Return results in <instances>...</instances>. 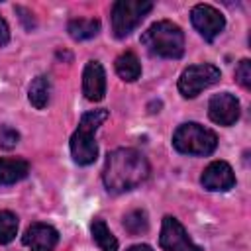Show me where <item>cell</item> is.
<instances>
[{
  "label": "cell",
  "mask_w": 251,
  "mask_h": 251,
  "mask_svg": "<svg viewBox=\"0 0 251 251\" xmlns=\"http://www.w3.org/2000/svg\"><path fill=\"white\" fill-rule=\"evenodd\" d=\"M153 2L147 0H118L112 6V31L116 37L129 35L141 20L151 12Z\"/></svg>",
  "instance_id": "cell-5"
},
{
  "label": "cell",
  "mask_w": 251,
  "mask_h": 251,
  "mask_svg": "<svg viewBox=\"0 0 251 251\" xmlns=\"http://www.w3.org/2000/svg\"><path fill=\"white\" fill-rule=\"evenodd\" d=\"M90 233L100 251H118V239L110 231V227L104 224V220H94L90 224Z\"/></svg>",
  "instance_id": "cell-17"
},
{
  "label": "cell",
  "mask_w": 251,
  "mask_h": 251,
  "mask_svg": "<svg viewBox=\"0 0 251 251\" xmlns=\"http://www.w3.org/2000/svg\"><path fill=\"white\" fill-rule=\"evenodd\" d=\"M235 78L243 88H251V61L241 59L237 69H235Z\"/></svg>",
  "instance_id": "cell-20"
},
{
  "label": "cell",
  "mask_w": 251,
  "mask_h": 251,
  "mask_svg": "<svg viewBox=\"0 0 251 251\" xmlns=\"http://www.w3.org/2000/svg\"><path fill=\"white\" fill-rule=\"evenodd\" d=\"M108 120V110H90L82 114L78 127L75 129L71 137V155L75 163L78 165H90L98 157V145H96V131L98 127Z\"/></svg>",
  "instance_id": "cell-2"
},
{
  "label": "cell",
  "mask_w": 251,
  "mask_h": 251,
  "mask_svg": "<svg viewBox=\"0 0 251 251\" xmlns=\"http://www.w3.org/2000/svg\"><path fill=\"white\" fill-rule=\"evenodd\" d=\"M239 100L229 92H220L212 96L208 104V116L218 126H233L239 120Z\"/></svg>",
  "instance_id": "cell-9"
},
{
  "label": "cell",
  "mask_w": 251,
  "mask_h": 251,
  "mask_svg": "<svg viewBox=\"0 0 251 251\" xmlns=\"http://www.w3.org/2000/svg\"><path fill=\"white\" fill-rule=\"evenodd\" d=\"M127 251H153L149 245H145V243H139V245H131Z\"/></svg>",
  "instance_id": "cell-23"
},
{
  "label": "cell",
  "mask_w": 251,
  "mask_h": 251,
  "mask_svg": "<svg viewBox=\"0 0 251 251\" xmlns=\"http://www.w3.org/2000/svg\"><path fill=\"white\" fill-rule=\"evenodd\" d=\"M82 94L90 102H100L106 94V73L98 61H88L82 73Z\"/></svg>",
  "instance_id": "cell-11"
},
{
  "label": "cell",
  "mask_w": 251,
  "mask_h": 251,
  "mask_svg": "<svg viewBox=\"0 0 251 251\" xmlns=\"http://www.w3.org/2000/svg\"><path fill=\"white\" fill-rule=\"evenodd\" d=\"M159 245L165 251H202L196 243H192V239L188 237L184 226L173 216H165L163 218Z\"/></svg>",
  "instance_id": "cell-8"
},
{
  "label": "cell",
  "mask_w": 251,
  "mask_h": 251,
  "mask_svg": "<svg viewBox=\"0 0 251 251\" xmlns=\"http://www.w3.org/2000/svg\"><path fill=\"white\" fill-rule=\"evenodd\" d=\"M24 243L31 251H53L59 243V233L53 226L35 222L24 233Z\"/></svg>",
  "instance_id": "cell-12"
},
{
  "label": "cell",
  "mask_w": 251,
  "mask_h": 251,
  "mask_svg": "<svg viewBox=\"0 0 251 251\" xmlns=\"http://www.w3.org/2000/svg\"><path fill=\"white\" fill-rule=\"evenodd\" d=\"M149 173V161L141 151L131 147H120L108 153L102 171V180L110 192L120 194L133 190L135 186L145 182Z\"/></svg>",
  "instance_id": "cell-1"
},
{
  "label": "cell",
  "mask_w": 251,
  "mask_h": 251,
  "mask_svg": "<svg viewBox=\"0 0 251 251\" xmlns=\"http://www.w3.org/2000/svg\"><path fill=\"white\" fill-rule=\"evenodd\" d=\"M18 141H20V133L14 127H10V126L0 127V147L2 149H12V147H16Z\"/></svg>",
  "instance_id": "cell-21"
},
{
  "label": "cell",
  "mask_w": 251,
  "mask_h": 251,
  "mask_svg": "<svg viewBox=\"0 0 251 251\" xmlns=\"http://www.w3.org/2000/svg\"><path fill=\"white\" fill-rule=\"evenodd\" d=\"M124 227L126 231H129L131 235H139V233H145L147 227H149V220H147V214L145 210H131L124 216Z\"/></svg>",
  "instance_id": "cell-18"
},
{
  "label": "cell",
  "mask_w": 251,
  "mask_h": 251,
  "mask_svg": "<svg viewBox=\"0 0 251 251\" xmlns=\"http://www.w3.org/2000/svg\"><path fill=\"white\" fill-rule=\"evenodd\" d=\"M116 73L122 80L133 82L141 75V63L133 51H126L116 59Z\"/></svg>",
  "instance_id": "cell-14"
},
{
  "label": "cell",
  "mask_w": 251,
  "mask_h": 251,
  "mask_svg": "<svg viewBox=\"0 0 251 251\" xmlns=\"http://www.w3.org/2000/svg\"><path fill=\"white\" fill-rule=\"evenodd\" d=\"M173 145L178 153L204 157L218 147V135L196 122H188L176 127V131L173 133Z\"/></svg>",
  "instance_id": "cell-4"
},
{
  "label": "cell",
  "mask_w": 251,
  "mask_h": 251,
  "mask_svg": "<svg viewBox=\"0 0 251 251\" xmlns=\"http://www.w3.org/2000/svg\"><path fill=\"white\" fill-rule=\"evenodd\" d=\"M8 41H10V27H8L6 20L0 16V47L6 45Z\"/></svg>",
  "instance_id": "cell-22"
},
{
  "label": "cell",
  "mask_w": 251,
  "mask_h": 251,
  "mask_svg": "<svg viewBox=\"0 0 251 251\" xmlns=\"http://www.w3.org/2000/svg\"><path fill=\"white\" fill-rule=\"evenodd\" d=\"M222 78V73L218 67L210 65V63H202V65H190L182 71L180 78H178V90L184 98H194L198 96L204 88L216 84Z\"/></svg>",
  "instance_id": "cell-6"
},
{
  "label": "cell",
  "mask_w": 251,
  "mask_h": 251,
  "mask_svg": "<svg viewBox=\"0 0 251 251\" xmlns=\"http://www.w3.org/2000/svg\"><path fill=\"white\" fill-rule=\"evenodd\" d=\"M200 182L206 190L224 192V190H229L235 184V175H233V169L226 161H212L204 169V173L200 176Z\"/></svg>",
  "instance_id": "cell-10"
},
{
  "label": "cell",
  "mask_w": 251,
  "mask_h": 251,
  "mask_svg": "<svg viewBox=\"0 0 251 251\" xmlns=\"http://www.w3.org/2000/svg\"><path fill=\"white\" fill-rule=\"evenodd\" d=\"M190 20L206 41H214L226 27V18L220 10H216L210 4H196L190 12Z\"/></svg>",
  "instance_id": "cell-7"
},
{
  "label": "cell",
  "mask_w": 251,
  "mask_h": 251,
  "mask_svg": "<svg viewBox=\"0 0 251 251\" xmlns=\"http://www.w3.org/2000/svg\"><path fill=\"white\" fill-rule=\"evenodd\" d=\"M29 173V163L25 159L0 157V184H14L25 178Z\"/></svg>",
  "instance_id": "cell-13"
},
{
  "label": "cell",
  "mask_w": 251,
  "mask_h": 251,
  "mask_svg": "<svg viewBox=\"0 0 251 251\" xmlns=\"http://www.w3.org/2000/svg\"><path fill=\"white\" fill-rule=\"evenodd\" d=\"M18 233V218L10 210L0 212V245L10 243Z\"/></svg>",
  "instance_id": "cell-19"
},
{
  "label": "cell",
  "mask_w": 251,
  "mask_h": 251,
  "mask_svg": "<svg viewBox=\"0 0 251 251\" xmlns=\"http://www.w3.org/2000/svg\"><path fill=\"white\" fill-rule=\"evenodd\" d=\"M67 31L75 41H84V39L94 37L100 31V22L94 18H76L69 22Z\"/></svg>",
  "instance_id": "cell-16"
},
{
  "label": "cell",
  "mask_w": 251,
  "mask_h": 251,
  "mask_svg": "<svg viewBox=\"0 0 251 251\" xmlns=\"http://www.w3.org/2000/svg\"><path fill=\"white\" fill-rule=\"evenodd\" d=\"M27 98H29L31 106H35L37 110H43L49 104V98H51V80H49L47 75H39L29 84Z\"/></svg>",
  "instance_id": "cell-15"
},
{
  "label": "cell",
  "mask_w": 251,
  "mask_h": 251,
  "mask_svg": "<svg viewBox=\"0 0 251 251\" xmlns=\"http://www.w3.org/2000/svg\"><path fill=\"white\" fill-rule=\"evenodd\" d=\"M141 43L151 55L165 59H178L184 53V33L176 24L169 20L151 24L143 31Z\"/></svg>",
  "instance_id": "cell-3"
}]
</instances>
